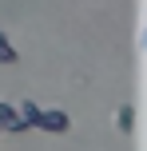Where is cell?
<instances>
[{
	"mask_svg": "<svg viewBox=\"0 0 147 151\" xmlns=\"http://www.w3.org/2000/svg\"><path fill=\"white\" fill-rule=\"evenodd\" d=\"M20 115H24V123H28V127H44V131H52V135H64V131L72 127L68 111H56V107L40 111L32 99H24V104H20Z\"/></svg>",
	"mask_w": 147,
	"mask_h": 151,
	"instance_id": "cell-1",
	"label": "cell"
},
{
	"mask_svg": "<svg viewBox=\"0 0 147 151\" xmlns=\"http://www.w3.org/2000/svg\"><path fill=\"white\" fill-rule=\"evenodd\" d=\"M0 131H4V135H24V131H28L24 115L16 111L12 104H0Z\"/></svg>",
	"mask_w": 147,
	"mask_h": 151,
	"instance_id": "cell-2",
	"label": "cell"
},
{
	"mask_svg": "<svg viewBox=\"0 0 147 151\" xmlns=\"http://www.w3.org/2000/svg\"><path fill=\"white\" fill-rule=\"evenodd\" d=\"M16 60H20V52H16V48H12V40L0 32V64H16Z\"/></svg>",
	"mask_w": 147,
	"mask_h": 151,
	"instance_id": "cell-3",
	"label": "cell"
},
{
	"mask_svg": "<svg viewBox=\"0 0 147 151\" xmlns=\"http://www.w3.org/2000/svg\"><path fill=\"white\" fill-rule=\"evenodd\" d=\"M115 123H119V131H131V127H135V107L123 104V107H119V115H115Z\"/></svg>",
	"mask_w": 147,
	"mask_h": 151,
	"instance_id": "cell-4",
	"label": "cell"
}]
</instances>
